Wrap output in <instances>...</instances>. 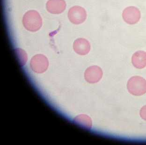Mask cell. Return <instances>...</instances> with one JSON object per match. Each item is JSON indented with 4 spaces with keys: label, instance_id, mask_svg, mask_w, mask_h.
<instances>
[{
    "label": "cell",
    "instance_id": "277c9868",
    "mask_svg": "<svg viewBox=\"0 0 146 145\" xmlns=\"http://www.w3.org/2000/svg\"><path fill=\"white\" fill-rule=\"evenodd\" d=\"M123 19L127 24L134 25L140 21L141 13L140 10L135 7H128L122 13Z\"/></svg>",
    "mask_w": 146,
    "mask_h": 145
},
{
    "label": "cell",
    "instance_id": "7a4b0ae2",
    "mask_svg": "<svg viewBox=\"0 0 146 145\" xmlns=\"http://www.w3.org/2000/svg\"><path fill=\"white\" fill-rule=\"evenodd\" d=\"M127 89L134 96L143 95L146 93V81L141 77L134 76L128 82Z\"/></svg>",
    "mask_w": 146,
    "mask_h": 145
},
{
    "label": "cell",
    "instance_id": "8992f818",
    "mask_svg": "<svg viewBox=\"0 0 146 145\" xmlns=\"http://www.w3.org/2000/svg\"><path fill=\"white\" fill-rule=\"evenodd\" d=\"M73 48L76 53L81 55H87L90 50V44L89 41L84 38H79L74 41Z\"/></svg>",
    "mask_w": 146,
    "mask_h": 145
},
{
    "label": "cell",
    "instance_id": "ba28073f",
    "mask_svg": "<svg viewBox=\"0 0 146 145\" xmlns=\"http://www.w3.org/2000/svg\"><path fill=\"white\" fill-rule=\"evenodd\" d=\"M140 115L142 119L146 121V105L143 106L140 111Z\"/></svg>",
    "mask_w": 146,
    "mask_h": 145
},
{
    "label": "cell",
    "instance_id": "5b68a950",
    "mask_svg": "<svg viewBox=\"0 0 146 145\" xmlns=\"http://www.w3.org/2000/svg\"><path fill=\"white\" fill-rule=\"evenodd\" d=\"M67 6L64 0H49L46 4V8L50 13L58 14L62 13Z\"/></svg>",
    "mask_w": 146,
    "mask_h": 145
},
{
    "label": "cell",
    "instance_id": "6da1fadb",
    "mask_svg": "<svg viewBox=\"0 0 146 145\" xmlns=\"http://www.w3.org/2000/svg\"><path fill=\"white\" fill-rule=\"evenodd\" d=\"M23 24L27 30L35 32L39 30L41 27L42 18L36 11H29L24 15Z\"/></svg>",
    "mask_w": 146,
    "mask_h": 145
},
{
    "label": "cell",
    "instance_id": "3957f363",
    "mask_svg": "<svg viewBox=\"0 0 146 145\" xmlns=\"http://www.w3.org/2000/svg\"><path fill=\"white\" fill-rule=\"evenodd\" d=\"M87 16L85 9L78 6H75L71 8L68 12L69 21L74 25H80L84 22Z\"/></svg>",
    "mask_w": 146,
    "mask_h": 145
},
{
    "label": "cell",
    "instance_id": "52a82bcc",
    "mask_svg": "<svg viewBox=\"0 0 146 145\" xmlns=\"http://www.w3.org/2000/svg\"><path fill=\"white\" fill-rule=\"evenodd\" d=\"M132 63L134 67L138 69H142L146 66V52L138 51L132 56Z\"/></svg>",
    "mask_w": 146,
    "mask_h": 145
}]
</instances>
